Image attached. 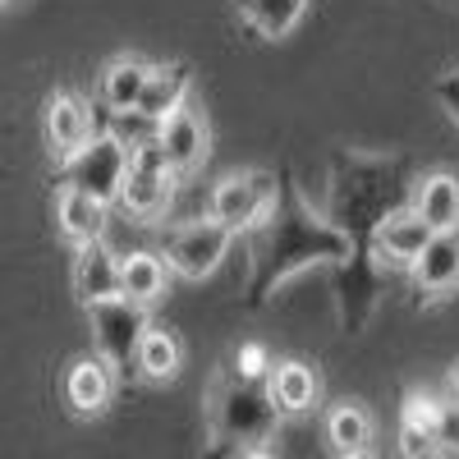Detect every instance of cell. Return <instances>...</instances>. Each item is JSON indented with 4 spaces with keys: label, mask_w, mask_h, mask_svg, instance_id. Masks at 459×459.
Wrapping results in <instances>:
<instances>
[{
    "label": "cell",
    "mask_w": 459,
    "mask_h": 459,
    "mask_svg": "<svg viewBox=\"0 0 459 459\" xmlns=\"http://www.w3.org/2000/svg\"><path fill=\"white\" fill-rule=\"evenodd\" d=\"M253 276H248V303H266V294L281 290L290 276L308 272L317 262H344L354 257V235L335 221L317 216L308 198L294 184H281V194L253 230Z\"/></svg>",
    "instance_id": "obj_1"
},
{
    "label": "cell",
    "mask_w": 459,
    "mask_h": 459,
    "mask_svg": "<svg viewBox=\"0 0 459 459\" xmlns=\"http://www.w3.org/2000/svg\"><path fill=\"white\" fill-rule=\"evenodd\" d=\"M276 194H281V184H276V175H266V170L225 175L212 188V198H207V216L216 225H225L230 235H244V230H253L266 212H272Z\"/></svg>",
    "instance_id": "obj_2"
},
{
    "label": "cell",
    "mask_w": 459,
    "mask_h": 459,
    "mask_svg": "<svg viewBox=\"0 0 459 459\" xmlns=\"http://www.w3.org/2000/svg\"><path fill=\"white\" fill-rule=\"evenodd\" d=\"M175 179L179 175L166 166V152L157 143H143L129 152V170H125L115 207H125L138 221H157V216H166V207L175 198Z\"/></svg>",
    "instance_id": "obj_3"
},
{
    "label": "cell",
    "mask_w": 459,
    "mask_h": 459,
    "mask_svg": "<svg viewBox=\"0 0 459 459\" xmlns=\"http://www.w3.org/2000/svg\"><path fill=\"white\" fill-rule=\"evenodd\" d=\"M281 409L272 404V395H266L262 381H235L230 391L216 395V428L225 441L235 446H266V437H272Z\"/></svg>",
    "instance_id": "obj_4"
},
{
    "label": "cell",
    "mask_w": 459,
    "mask_h": 459,
    "mask_svg": "<svg viewBox=\"0 0 459 459\" xmlns=\"http://www.w3.org/2000/svg\"><path fill=\"white\" fill-rule=\"evenodd\" d=\"M60 170H65V188H79V194L115 207L120 184H125V170H129V152L110 134H92V143L74 152Z\"/></svg>",
    "instance_id": "obj_5"
},
{
    "label": "cell",
    "mask_w": 459,
    "mask_h": 459,
    "mask_svg": "<svg viewBox=\"0 0 459 459\" xmlns=\"http://www.w3.org/2000/svg\"><path fill=\"white\" fill-rule=\"evenodd\" d=\"M88 322H92V335H97V350L110 368L129 372L134 368V354H138V340L147 335V308L143 303H129V299H101V303H88Z\"/></svg>",
    "instance_id": "obj_6"
},
{
    "label": "cell",
    "mask_w": 459,
    "mask_h": 459,
    "mask_svg": "<svg viewBox=\"0 0 459 459\" xmlns=\"http://www.w3.org/2000/svg\"><path fill=\"white\" fill-rule=\"evenodd\" d=\"M230 244H235V235H230L225 225H216L212 216L175 225L166 235V266L175 276H184V281H203V276H212L216 266L225 262Z\"/></svg>",
    "instance_id": "obj_7"
},
{
    "label": "cell",
    "mask_w": 459,
    "mask_h": 459,
    "mask_svg": "<svg viewBox=\"0 0 459 459\" xmlns=\"http://www.w3.org/2000/svg\"><path fill=\"white\" fill-rule=\"evenodd\" d=\"M432 230L418 221L413 207H395L386 216H377L372 225V239H368V253L377 257V266H391V272H409L413 257L428 248Z\"/></svg>",
    "instance_id": "obj_8"
},
{
    "label": "cell",
    "mask_w": 459,
    "mask_h": 459,
    "mask_svg": "<svg viewBox=\"0 0 459 459\" xmlns=\"http://www.w3.org/2000/svg\"><path fill=\"white\" fill-rule=\"evenodd\" d=\"M157 147L166 152V166L175 175H194L203 161H207V147H212V129L198 110H170L166 120L157 125Z\"/></svg>",
    "instance_id": "obj_9"
},
{
    "label": "cell",
    "mask_w": 459,
    "mask_h": 459,
    "mask_svg": "<svg viewBox=\"0 0 459 459\" xmlns=\"http://www.w3.org/2000/svg\"><path fill=\"white\" fill-rule=\"evenodd\" d=\"M97 134V120H92V106L79 97V92H56L47 101V147L51 157L65 166L79 147H88Z\"/></svg>",
    "instance_id": "obj_10"
},
{
    "label": "cell",
    "mask_w": 459,
    "mask_h": 459,
    "mask_svg": "<svg viewBox=\"0 0 459 459\" xmlns=\"http://www.w3.org/2000/svg\"><path fill=\"white\" fill-rule=\"evenodd\" d=\"M74 294L83 299V308L101 299H120V253L106 239L79 244L74 253Z\"/></svg>",
    "instance_id": "obj_11"
},
{
    "label": "cell",
    "mask_w": 459,
    "mask_h": 459,
    "mask_svg": "<svg viewBox=\"0 0 459 459\" xmlns=\"http://www.w3.org/2000/svg\"><path fill=\"white\" fill-rule=\"evenodd\" d=\"M409 276H413L418 294H432V299L450 294L459 285V230H441V235H432L428 248L413 257Z\"/></svg>",
    "instance_id": "obj_12"
},
{
    "label": "cell",
    "mask_w": 459,
    "mask_h": 459,
    "mask_svg": "<svg viewBox=\"0 0 459 459\" xmlns=\"http://www.w3.org/2000/svg\"><path fill=\"white\" fill-rule=\"evenodd\" d=\"M188 92H194V69H188L184 60H170V65H152L147 69V83H143V92H138V106L134 110H143L147 120H166L170 110H179L184 101H188Z\"/></svg>",
    "instance_id": "obj_13"
},
{
    "label": "cell",
    "mask_w": 459,
    "mask_h": 459,
    "mask_svg": "<svg viewBox=\"0 0 459 459\" xmlns=\"http://www.w3.org/2000/svg\"><path fill=\"white\" fill-rule=\"evenodd\" d=\"M409 207L418 212V221H423L432 235H441V230H459V175H450V170L423 175L413 184Z\"/></svg>",
    "instance_id": "obj_14"
},
{
    "label": "cell",
    "mask_w": 459,
    "mask_h": 459,
    "mask_svg": "<svg viewBox=\"0 0 459 459\" xmlns=\"http://www.w3.org/2000/svg\"><path fill=\"white\" fill-rule=\"evenodd\" d=\"M115 395V368L97 354V359H74L65 372V400L74 404V413H101Z\"/></svg>",
    "instance_id": "obj_15"
},
{
    "label": "cell",
    "mask_w": 459,
    "mask_h": 459,
    "mask_svg": "<svg viewBox=\"0 0 459 459\" xmlns=\"http://www.w3.org/2000/svg\"><path fill=\"white\" fill-rule=\"evenodd\" d=\"M56 225H60V235L79 248V244L106 239L110 207L88 198V194H79V188H60V194H56Z\"/></svg>",
    "instance_id": "obj_16"
},
{
    "label": "cell",
    "mask_w": 459,
    "mask_h": 459,
    "mask_svg": "<svg viewBox=\"0 0 459 459\" xmlns=\"http://www.w3.org/2000/svg\"><path fill=\"white\" fill-rule=\"evenodd\" d=\"M266 395H272V404L281 413H303V409H313L322 400V381L308 363H276L272 372H266Z\"/></svg>",
    "instance_id": "obj_17"
},
{
    "label": "cell",
    "mask_w": 459,
    "mask_h": 459,
    "mask_svg": "<svg viewBox=\"0 0 459 459\" xmlns=\"http://www.w3.org/2000/svg\"><path fill=\"white\" fill-rule=\"evenodd\" d=\"M170 285V266L157 257V253H129L120 257V299L129 303H157Z\"/></svg>",
    "instance_id": "obj_18"
},
{
    "label": "cell",
    "mask_w": 459,
    "mask_h": 459,
    "mask_svg": "<svg viewBox=\"0 0 459 459\" xmlns=\"http://www.w3.org/2000/svg\"><path fill=\"white\" fill-rule=\"evenodd\" d=\"M326 441L340 459H350V455H363L372 446V413L359 404V400H344L326 413Z\"/></svg>",
    "instance_id": "obj_19"
},
{
    "label": "cell",
    "mask_w": 459,
    "mask_h": 459,
    "mask_svg": "<svg viewBox=\"0 0 459 459\" xmlns=\"http://www.w3.org/2000/svg\"><path fill=\"white\" fill-rule=\"evenodd\" d=\"M134 368H138L147 381H175V377H179V368H184V344H179L170 331L147 326V335L138 340Z\"/></svg>",
    "instance_id": "obj_20"
},
{
    "label": "cell",
    "mask_w": 459,
    "mask_h": 459,
    "mask_svg": "<svg viewBox=\"0 0 459 459\" xmlns=\"http://www.w3.org/2000/svg\"><path fill=\"white\" fill-rule=\"evenodd\" d=\"M147 69L152 65L138 60V56H115L106 65V74H101V101L110 110H134L138 106V92L147 83Z\"/></svg>",
    "instance_id": "obj_21"
},
{
    "label": "cell",
    "mask_w": 459,
    "mask_h": 459,
    "mask_svg": "<svg viewBox=\"0 0 459 459\" xmlns=\"http://www.w3.org/2000/svg\"><path fill=\"white\" fill-rule=\"evenodd\" d=\"M303 10H308V0H239V14L262 32V37H290L303 19Z\"/></svg>",
    "instance_id": "obj_22"
},
{
    "label": "cell",
    "mask_w": 459,
    "mask_h": 459,
    "mask_svg": "<svg viewBox=\"0 0 459 459\" xmlns=\"http://www.w3.org/2000/svg\"><path fill=\"white\" fill-rule=\"evenodd\" d=\"M106 134L120 143L125 152H134V147H143V143H157V120H147L143 110H110Z\"/></svg>",
    "instance_id": "obj_23"
},
{
    "label": "cell",
    "mask_w": 459,
    "mask_h": 459,
    "mask_svg": "<svg viewBox=\"0 0 459 459\" xmlns=\"http://www.w3.org/2000/svg\"><path fill=\"white\" fill-rule=\"evenodd\" d=\"M400 459H441L437 450V437L428 428H413V423H400V441H395Z\"/></svg>",
    "instance_id": "obj_24"
},
{
    "label": "cell",
    "mask_w": 459,
    "mask_h": 459,
    "mask_svg": "<svg viewBox=\"0 0 459 459\" xmlns=\"http://www.w3.org/2000/svg\"><path fill=\"white\" fill-rule=\"evenodd\" d=\"M432 437H437V450L459 459V404L441 400V413H437V423H432Z\"/></svg>",
    "instance_id": "obj_25"
},
{
    "label": "cell",
    "mask_w": 459,
    "mask_h": 459,
    "mask_svg": "<svg viewBox=\"0 0 459 459\" xmlns=\"http://www.w3.org/2000/svg\"><path fill=\"white\" fill-rule=\"evenodd\" d=\"M437 413H441V400H437V395L409 391V395H404V418H400V423H413V428H428V432H432Z\"/></svg>",
    "instance_id": "obj_26"
},
{
    "label": "cell",
    "mask_w": 459,
    "mask_h": 459,
    "mask_svg": "<svg viewBox=\"0 0 459 459\" xmlns=\"http://www.w3.org/2000/svg\"><path fill=\"white\" fill-rule=\"evenodd\" d=\"M262 372H266V354L257 350V344H248V350L239 354V377L244 381H262Z\"/></svg>",
    "instance_id": "obj_27"
},
{
    "label": "cell",
    "mask_w": 459,
    "mask_h": 459,
    "mask_svg": "<svg viewBox=\"0 0 459 459\" xmlns=\"http://www.w3.org/2000/svg\"><path fill=\"white\" fill-rule=\"evenodd\" d=\"M437 92H441V106H446V115H450V120L459 125V79H446Z\"/></svg>",
    "instance_id": "obj_28"
},
{
    "label": "cell",
    "mask_w": 459,
    "mask_h": 459,
    "mask_svg": "<svg viewBox=\"0 0 459 459\" xmlns=\"http://www.w3.org/2000/svg\"><path fill=\"white\" fill-rule=\"evenodd\" d=\"M446 400L450 404H459V363L450 368V377H446Z\"/></svg>",
    "instance_id": "obj_29"
},
{
    "label": "cell",
    "mask_w": 459,
    "mask_h": 459,
    "mask_svg": "<svg viewBox=\"0 0 459 459\" xmlns=\"http://www.w3.org/2000/svg\"><path fill=\"white\" fill-rule=\"evenodd\" d=\"M244 459H276L266 446H244Z\"/></svg>",
    "instance_id": "obj_30"
},
{
    "label": "cell",
    "mask_w": 459,
    "mask_h": 459,
    "mask_svg": "<svg viewBox=\"0 0 459 459\" xmlns=\"http://www.w3.org/2000/svg\"><path fill=\"white\" fill-rule=\"evenodd\" d=\"M350 459H372V455H368V450H363V455H350Z\"/></svg>",
    "instance_id": "obj_31"
}]
</instances>
